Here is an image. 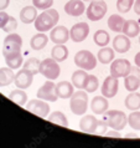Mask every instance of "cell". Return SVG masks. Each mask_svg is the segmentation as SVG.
Masks as SVG:
<instances>
[{"label": "cell", "instance_id": "1", "mask_svg": "<svg viewBox=\"0 0 140 148\" xmlns=\"http://www.w3.org/2000/svg\"><path fill=\"white\" fill-rule=\"evenodd\" d=\"M58 19H60V15L57 13V10L50 8V9L45 10L43 13H41V15L36 18L35 29L39 32H46L57 25Z\"/></svg>", "mask_w": 140, "mask_h": 148}, {"label": "cell", "instance_id": "2", "mask_svg": "<svg viewBox=\"0 0 140 148\" xmlns=\"http://www.w3.org/2000/svg\"><path fill=\"white\" fill-rule=\"evenodd\" d=\"M108 125L104 121L97 120L94 116L86 114L81 118L80 121V130L86 133H92V134H105Z\"/></svg>", "mask_w": 140, "mask_h": 148}, {"label": "cell", "instance_id": "3", "mask_svg": "<svg viewBox=\"0 0 140 148\" xmlns=\"http://www.w3.org/2000/svg\"><path fill=\"white\" fill-rule=\"evenodd\" d=\"M103 114H104L103 121L108 125V127L113 128L114 131H122L128 125V117L123 111L110 110V111H105Z\"/></svg>", "mask_w": 140, "mask_h": 148}, {"label": "cell", "instance_id": "4", "mask_svg": "<svg viewBox=\"0 0 140 148\" xmlns=\"http://www.w3.org/2000/svg\"><path fill=\"white\" fill-rule=\"evenodd\" d=\"M88 108V95L87 92L78 90L77 92H73L69 101V110L72 111L73 114L82 116L87 112Z\"/></svg>", "mask_w": 140, "mask_h": 148}, {"label": "cell", "instance_id": "5", "mask_svg": "<svg viewBox=\"0 0 140 148\" xmlns=\"http://www.w3.org/2000/svg\"><path fill=\"white\" fill-rule=\"evenodd\" d=\"M21 46H22L21 36L10 32V35H7L5 40H4V46H3L4 57L15 55V54H20V52H21Z\"/></svg>", "mask_w": 140, "mask_h": 148}, {"label": "cell", "instance_id": "6", "mask_svg": "<svg viewBox=\"0 0 140 148\" xmlns=\"http://www.w3.org/2000/svg\"><path fill=\"white\" fill-rule=\"evenodd\" d=\"M75 64L80 69L86 71H90L97 66V59L92 52L88 50H81L75 55Z\"/></svg>", "mask_w": 140, "mask_h": 148}, {"label": "cell", "instance_id": "7", "mask_svg": "<svg viewBox=\"0 0 140 148\" xmlns=\"http://www.w3.org/2000/svg\"><path fill=\"white\" fill-rule=\"evenodd\" d=\"M40 73L42 76H45L47 80H56L61 73V67L58 62L50 57V59H45L43 61H41V66H40Z\"/></svg>", "mask_w": 140, "mask_h": 148}, {"label": "cell", "instance_id": "8", "mask_svg": "<svg viewBox=\"0 0 140 148\" xmlns=\"http://www.w3.org/2000/svg\"><path fill=\"white\" fill-rule=\"evenodd\" d=\"M108 6L104 0H92L87 8V18L90 21H98L104 18Z\"/></svg>", "mask_w": 140, "mask_h": 148}, {"label": "cell", "instance_id": "9", "mask_svg": "<svg viewBox=\"0 0 140 148\" xmlns=\"http://www.w3.org/2000/svg\"><path fill=\"white\" fill-rule=\"evenodd\" d=\"M131 70V65L126 59H118L113 60L110 65V75L120 79V77H126Z\"/></svg>", "mask_w": 140, "mask_h": 148}, {"label": "cell", "instance_id": "10", "mask_svg": "<svg viewBox=\"0 0 140 148\" xmlns=\"http://www.w3.org/2000/svg\"><path fill=\"white\" fill-rule=\"evenodd\" d=\"M37 97L43 101H48V102L57 101L58 100V95L56 92V84H53L52 80H47L37 90Z\"/></svg>", "mask_w": 140, "mask_h": 148}, {"label": "cell", "instance_id": "11", "mask_svg": "<svg viewBox=\"0 0 140 148\" xmlns=\"http://www.w3.org/2000/svg\"><path fill=\"white\" fill-rule=\"evenodd\" d=\"M25 108L29 112H32L34 114L39 117H46L48 113H50V106H48L46 102L41 98L37 100H31L27 102V105H25Z\"/></svg>", "mask_w": 140, "mask_h": 148}, {"label": "cell", "instance_id": "12", "mask_svg": "<svg viewBox=\"0 0 140 148\" xmlns=\"http://www.w3.org/2000/svg\"><path fill=\"white\" fill-rule=\"evenodd\" d=\"M124 86L129 92H134L140 87V67H131L129 75L124 77Z\"/></svg>", "mask_w": 140, "mask_h": 148}, {"label": "cell", "instance_id": "13", "mask_svg": "<svg viewBox=\"0 0 140 148\" xmlns=\"http://www.w3.org/2000/svg\"><path fill=\"white\" fill-rule=\"evenodd\" d=\"M89 34V26L86 23H78L73 25L69 31V38L75 42H82L87 39Z\"/></svg>", "mask_w": 140, "mask_h": 148}, {"label": "cell", "instance_id": "14", "mask_svg": "<svg viewBox=\"0 0 140 148\" xmlns=\"http://www.w3.org/2000/svg\"><path fill=\"white\" fill-rule=\"evenodd\" d=\"M118 88H119L118 79L110 75L104 80V82L102 85V95L107 98H113L117 95Z\"/></svg>", "mask_w": 140, "mask_h": 148}, {"label": "cell", "instance_id": "15", "mask_svg": "<svg viewBox=\"0 0 140 148\" xmlns=\"http://www.w3.org/2000/svg\"><path fill=\"white\" fill-rule=\"evenodd\" d=\"M34 81V73L30 72L29 70H20L18 73H15V79H14V82L18 88H21V90H25V88H29Z\"/></svg>", "mask_w": 140, "mask_h": 148}, {"label": "cell", "instance_id": "16", "mask_svg": "<svg viewBox=\"0 0 140 148\" xmlns=\"http://www.w3.org/2000/svg\"><path fill=\"white\" fill-rule=\"evenodd\" d=\"M50 39L56 45H63L69 39V30L66 26H55L51 31Z\"/></svg>", "mask_w": 140, "mask_h": 148}, {"label": "cell", "instance_id": "17", "mask_svg": "<svg viewBox=\"0 0 140 148\" xmlns=\"http://www.w3.org/2000/svg\"><path fill=\"white\" fill-rule=\"evenodd\" d=\"M86 6L83 4V0H69L65 5V11L67 15L71 16H80L84 13Z\"/></svg>", "mask_w": 140, "mask_h": 148}, {"label": "cell", "instance_id": "18", "mask_svg": "<svg viewBox=\"0 0 140 148\" xmlns=\"http://www.w3.org/2000/svg\"><path fill=\"white\" fill-rule=\"evenodd\" d=\"M108 98L104 96H96L90 101V110L96 114H103L105 111H108Z\"/></svg>", "mask_w": 140, "mask_h": 148}, {"label": "cell", "instance_id": "19", "mask_svg": "<svg viewBox=\"0 0 140 148\" xmlns=\"http://www.w3.org/2000/svg\"><path fill=\"white\" fill-rule=\"evenodd\" d=\"M130 46H131L130 39L126 35H117L113 40V49L115 51L120 52V54H124V52L129 51Z\"/></svg>", "mask_w": 140, "mask_h": 148}, {"label": "cell", "instance_id": "20", "mask_svg": "<svg viewBox=\"0 0 140 148\" xmlns=\"http://www.w3.org/2000/svg\"><path fill=\"white\" fill-rule=\"evenodd\" d=\"M56 92L58 95V98H71L73 95V84L68 81H61L56 84Z\"/></svg>", "mask_w": 140, "mask_h": 148}, {"label": "cell", "instance_id": "21", "mask_svg": "<svg viewBox=\"0 0 140 148\" xmlns=\"http://www.w3.org/2000/svg\"><path fill=\"white\" fill-rule=\"evenodd\" d=\"M37 9L32 5H29L22 8L21 11H20V20L24 23V24H31L34 23L36 18H37Z\"/></svg>", "mask_w": 140, "mask_h": 148}, {"label": "cell", "instance_id": "22", "mask_svg": "<svg viewBox=\"0 0 140 148\" xmlns=\"http://www.w3.org/2000/svg\"><path fill=\"white\" fill-rule=\"evenodd\" d=\"M123 32H124V35H126L129 39L138 36L140 34L139 23L135 21V20H125L124 26H123Z\"/></svg>", "mask_w": 140, "mask_h": 148}, {"label": "cell", "instance_id": "23", "mask_svg": "<svg viewBox=\"0 0 140 148\" xmlns=\"http://www.w3.org/2000/svg\"><path fill=\"white\" fill-rule=\"evenodd\" d=\"M88 73L86 72V70H77V71L73 72L72 75V84L75 87H77L78 90H83L86 86V82L88 79Z\"/></svg>", "mask_w": 140, "mask_h": 148}, {"label": "cell", "instance_id": "24", "mask_svg": "<svg viewBox=\"0 0 140 148\" xmlns=\"http://www.w3.org/2000/svg\"><path fill=\"white\" fill-rule=\"evenodd\" d=\"M47 42H48V36L45 35L43 32H39V34H36L31 38L30 46H31V49L39 51V50H42V49L47 45Z\"/></svg>", "mask_w": 140, "mask_h": 148}, {"label": "cell", "instance_id": "25", "mask_svg": "<svg viewBox=\"0 0 140 148\" xmlns=\"http://www.w3.org/2000/svg\"><path fill=\"white\" fill-rule=\"evenodd\" d=\"M124 23H125V20L123 16L113 14V15H110L108 19V27L114 32H122Z\"/></svg>", "mask_w": 140, "mask_h": 148}, {"label": "cell", "instance_id": "26", "mask_svg": "<svg viewBox=\"0 0 140 148\" xmlns=\"http://www.w3.org/2000/svg\"><path fill=\"white\" fill-rule=\"evenodd\" d=\"M51 57L57 62H62L68 57V49L63 45H55L51 50Z\"/></svg>", "mask_w": 140, "mask_h": 148}, {"label": "cell", "instance_id": "27", "mask_svg": "<svg viewBox=\"0 0 140 148\" xmlns=\"http://www.w3.org/2000/svg\"><path fill=\"white\" fill-rule=\"evenodd\" d=\"M15 73L13 72V69L10 67H1L0 69V87H5V86L11 85L14 82Z\"/></svg>", "mask_w": 140, "mask_h": 148}, {"label": "cell", "instance_id": "28", "mask_svg": "<svg viewBox=\"0 0 140 148\" xmlns=\"http://www.w3.org/2000/svg\"><path fill=\"white\" fill-rule=\"evenodd\" d=\"M114 56H115L114 55V49L104 46L103 49H101V50L98 51L97 59H98V61H99L101 64L107 65V64H110L114 60Z\"/></svg>", "mask_w": 140, "mask_h": 148}, {"label": "cell", "instance_id": "29", "mask_svg": "<svg viewBox=\"0 0 140 148\" xmlns=\"http://www.w3.org/2000/svg\"><path fill=\"white\" fill-rule=\"evenodd\" d=\"M125 107L130 111H137L140 108V93L130 92L125 98Z\"/></svg>", "mask_w": 140, "mask_h": 148}, {"label": "cell", "instance_id": "30", "mask_svg": "<svg viewBox=\"0 0 140 148\" xmlns=\"http://www.w3.org/2000/svg\"><path fill=\"white\" fill-rule=\"evenodd\" d=\"M9 97H10L11 101L15 102V103L19 105V106H25L26 102H27V95L21 88H18V90H14V91H11Z\"/></svg>", "mask_w": 140, "mask_h": 148}, {"label": "cell", "instance_id": "31", "mask_svg": "<svg viewBox=\"0 0 140 148\" xmlns=\"http://www.w3.org/2000/svg\"><path fill=\"white\" fill-rule=\"evenodd\" d=\"M47 120L52 123H55V125H58V126H62V127H68L67 117H66L65 113L61 112V111H55V112H52L50 116L47 117Z\"/></svg>", "mask_w": 140, "mask_h": 148}, {"label": "cell", "instance_id": "32", "mask_svg": "<svg viewBox=\"0 0 140 148\" xmlns=\"http://www.w3.org/2000/svg\"><path fill=\"white\" fill-rule=\"evenodd\" d=\"M5 62L7 65V67H10V69H13V70L19 69L22 65V55H21V52H20V54L6 56L5 57Z\"/></svg>", "mask_w": 140, "mask_h": 148}, {"label": "cell", "instance_id": "33", "mask_svg": "<svg viewBox=\"0 0 140 148\" xmlns=\"http://www.w3.org/2000/svg\"><path fill=\"white\" fill-rule=\"evenodd\" d=\"M40 66H41V61L36 57H30L25 61L24 64V69L25 70H29L30 72H32L34 75L36 73H40Z\"/></svg>", "mask_w": 140, "mask_h": 148}, {"label": "cell", "instance_id": "34", "mask_svg": "<svg viewBox=\"0 0 140 148\" xmlns=\"http://www.w3.org/2000/svg\"><path fill=\"white\" fill-rule=\"evenodd\" d=\"M93 40H94V42H96V45L104 47L105 45L109 44V34L105 30H98V31H96V34H94Z\"/></svg>", "mask_w": 140, "mask_h": 148}, {"label": "cell", "instance_id": "35", "mask_svg": "<svg viewBox=\"0 0 140 148\" xmlns=\"http://www.w3.org/2000/svg\"><path fill=\"white\" fill-rule=\"evenodd\" d=\"M98 87H99V81H98V79L93 75H89L87 79V82H86V86H84L86 92H89V93L96 92Z\"/></svg>", "mask_w": 140, "mask_h": 148}, {"label": "cell", "instance_id": "36", "mask_svg": "<svg viewBox=\"0 0 140 148\" xmlns=\"http://www.w3.org/2000/svg\"><path fill=\"white\" fill-rule=\"evenodd\" d=\"M128 123L131 128L140 131V111H134L128 116Z\"/></svg>", "mask_w": 140, "mask_h": 148}, {"label": "cell", "instance_id": "37", "mask_svg": "<svg viewBox=\"0 0 140 148\" xmlns=\"http://www.w3.org/2000/svg\"><path fill=\"white\" fill-rule=\"evenodd\" d=\"M135 0H117V9L120 14L128 13L134 5Z\"/></svg>", "mask_w": 140, "mask_h": 148}, {"label": "cell", "instance_id": "38", "mask_svg": "<svg viewBox=\"0 0 140 148\" xmlns=\"http://www.w3.org/2000/svg\"><path fill=\"white\" fill-rule=\"evenodd\" d=\"M32 5H34L36 9L47 10L53 5V0H32Z\"/></svg>", "mask_w": 140, "mask_h": 148}, {"label": "cell", "instance_id": "39", "mask_svg": "<svg viewBox=\"0 0 140 148\" xmlns=\"http://www.w3.org/2000/svg\"><path fill=\"white\" fill-rule=\"evenodd\" d=\"M16 27H18V21H16V19L13 18V16H10L9 21L6 23V25L3 27V30L5 32H13L16 30Z\"/></svg>", "mask_w": 140, "mask_h": 148}, {"label": "cell", "instance_id": "40", "mask_svg": "<svg viewBox=\"0 0 140 148\" xmlns=\"http://www.w3.org/2000/svg\"><path fill=\"white\" fill-rule=\"evenodd\" d=\"M10 19V15L6 14L5 11H0V29L3 30V27L6 25V23L9 21Z\"/></svg>", "mask_w": 140, "mask_h": 148}, {"label": "cell", "instance_id": "41", "mask_svg": "<svg viewBox=\"0 0 140 148\" xmlns=\"http://www.w3.org/2000/svg\"><path fill=\"white\" fill-rule=\"evenodd\" d=\"M10 4V0H0V11H4L9 6Z\"/></svg>", "mask_w": 140, "mask_h": 148}, {"label": "cell", "instance_id": "42", "mask_svg": "<svg viewBox=\"0 0 140 148\" xmlns=\"http://www.w3.org/2000/svg\"><path fill=\"white\" fill-rule=\"evenodd\" d=\"M133 8H134V11H135V13H137L138 15H140V0H135Z\"/></svg>", "mask_w": 140, "mask_h": 148}, {"label": "cell", "instance_id": "43", "mask_svg": "<svg viewBox=\"0 0 140 148\" xmlns=\"http://www.w3.org/2000/svg\"><path fill=\"white\" fill-rule=\"evenodd\" d=\"M135 65H137L138 67H140V52H138L137 55H135Z\"/></svg>", "mask_w": 140, "mask_h": 148}, {"label": "cell", "instance_id": "44", "mask_svg": "<svg viewBox=\"0 0 140 148\" xmlns=\"http://www.w3.org/2000/svg\"><path fill=\"white\" fill-rule=\"evenodd\" d=\"M107 134L110 136V137H120V134L118 132H107Z\"/></svg>", "mask_w": 140, "mask_h": 148}, {"label": "cell", "instance_id": "45", "mask_svg": "<svg viewBox=\"0 0 140 148\" xmlns=\"http://www.w3.org/2000/svg\"><path fill=\"white\" fill-rule=\"evenodd\" d=\"M83 1H92V0H83Z\"/></svg>", "mask_w": 140, "mask_h": 148}, {"label": "cell", "instance_id": "46", "mask_svg": "<svg viewBox=\"0 0 140 148\" xmlns=\"http://www.w3.org/2000/svg\"><path fill=\"white\" fill-rule=\"evenodd\" d=\"M139 44H140V36H139Z\"/></svg>", "mask_w": 140, "mask_h": 148}]
</instances>
